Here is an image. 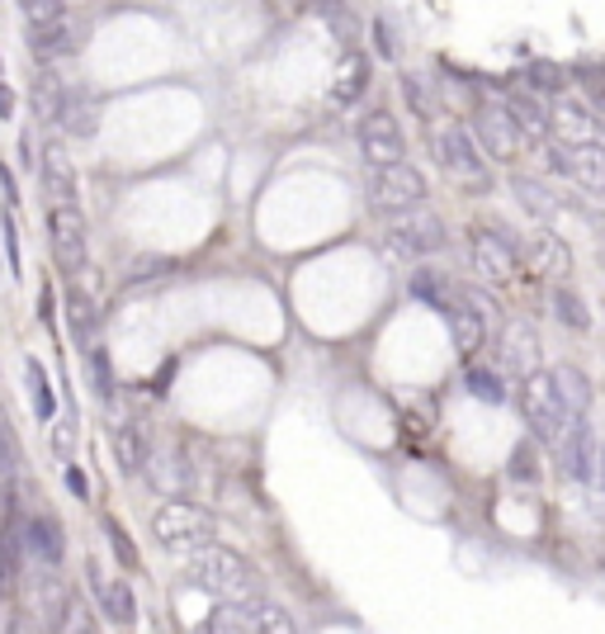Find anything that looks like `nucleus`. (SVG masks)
I'll return each instance as SVG.
<instances>
[{"mask_svg": "<svg viewBox=\"0 0 605 634\" xmlns=\"http://www.w3.org/2000/svg\"><path fill=\"white\" fill-rule=\"evenodd\" d=\"M67 317H72V331L81 346H95V327H100V313L81 289H67Z\"/></svg>", "mask_w": 605, "mask_h": 634, "instance_id": "obj_27", "label": "nucleus"}, {"mask_svg": "<svg viewBox=\"0 0 605 634\" xmlns=\"http://www.w3.org/2000/svg\"><path fill=\"white\" fill-rule=\"evenodd\" d=\"M47 247L62 275H81L90 261V237H86V214L76 204H53L47 209Z\"/></svg>", "mask_w": 605, "mask_h": 634, "instance_id": "obj_5", "label": "nucleus"}, {"mask_svg": "<svg viewBox=\"0 0 605 634\" xmlns=\"http://www.w3.org/2000/svg\"><path fill=\"white\" fill-rule=\"evenodd\" d=\"M6 573H10V564H6V559H0V582H6Z\"/></svg>", "mask_w": 605, "mask_h": 634, "instance_id": "obj_45", "label": "nucleus"}, {"mask_svg": "<svg viewBox=\"0 0 605 634\" xmlns=\"http://www.w3.org/2000/svg\"><path fill=\"white\" fill-rule=\"evenodd\" d=\"M596 464H601V479H605V446L596 450Z\"/></svg>", "mask_w": 605, "mask_h": 634, "instance_id": "obj_43", "label": "nucleus"}, {"mask_svg": "<svg viewBox=\"0 0 605 634\" xmlns=\"http://www.w3.org/2000/svg\"><path fill=\"white\" fill-rule=\"evenodd\" d=\"M24 389H29V403H34L38 417L53 422L57 417V398H53V379H47L38 356H24Z\"/></svg>", "mask_w": 605, "mask_h": 634, "instance_id": "obj_20", "label": "nucleus"}, {"mask_svg": "<svg viewBox=\"0 0 605 634\" xmlns=\"http://www.w3.org/2000/svg\"><path fill=\"white\" fill-rule=\"evenodd\" d=\"M568 81H572V72L553 67V62H530V67H525V86L535 95H559Z\"/></svg>", "mask_w": 605, "mask_h": 634, "instance_id": "obj_29", "label": "nucleus"}, {"mask_svg": "<svg viewBox=\"0 0 605 634\" xmlns=\"http://www.w3.org/2000/svg\"><path fill=\"white\" fill-rule=\"evenodd\" d=\"M0 237H6V261H10V275L24 271V256H20V223H14V214L0 218Z\"/></svg>", "mask_w": 605, "mask_h": 634, "instance_id": "obj_36", "label": "nucleus"}, {"mask_svg": "<svg viewBox=\"0 0 605 634\" xmlns=\"http://www.w3.org/2000/svg\"><path fill=\"white\" fill-rule=\"evenodd\" d=\"M312 6H317V10H322V6H331V0H312Z\"/></svg>", "mask_w": 605, "mask_h": 634, "instance_id": "obj_46", "label": "nucleus"}, {"mask_svg": "<svg viewBox=\"0 0 605 634\" xmlns=\"http://www.w3.org/2000/svg\"><path fill=\"white\" fill-rule=\"evenodd\" d=\"M364 90H370V62H364L360 53H350L341 76H337V86H331V100H337V105H355Z\"/></svg>", "mask_w": 605, "mask_h": 634, "instance_id": "obj_22", "label": "nucleus"}, {"mask_svg": "<svg viewBox=\"0 0 605 634\" xmlns=\"http://www.w3.org/2000/svg\"><path fill=\"white\" fill-rule=\"evenodd\" d=\"M469 256H473V271L483 275V280H492V284H502V280L516 275L512 242H506L502 232H492V228H469Z\"/></svg>", "mask_w": 605, "mask_h": 634, "instance_id": "obj_11", "label": "nucleus"}, {"mask_svg": "<svg viewBox=\"0 0 605 634\" xmlns=\"http://www.w3.org/2000/svg\"><path fill=\"white\" fill-rule=\"evenodd\" d=\"M38 176H43V189L53 195V204H76V195H81V181H76L72 156L62 152L57 142L38 156Z\"/></svg>", "mask_w": 605, "mask_h": 634, "instance_id": "obj_13", "label": "nucleus"}, {"mask_svg": "<svg viewBox=\"0 0 605 634\" xmlns=\"http://www.w3.org/2000/svg\"><path fill=\"white\" fill-rule=\"evenodd\" d=\"M553 384H559L568 412H586V407H592V384H586V374L578 370V364H559V370H553Z\"/></svg>", "mask_w": 605, "mask_h": 634, "instance_id": "obj_26", "label": "nucleus"}, {"mask_svg": "<svg viewBox=\"0 0 605 634\" xmlns=\"http://www.w3.org/2000/svg\"><path fill=\"white\" fill-rule=\"evenodd\" d=\"M86 360H90V379H95V393L109 403L114 398V374H109V356L105 346H86Z\"/></svg>", "mask_w": 605, "mask_h": 634, "instance_id": "obj_34", "label": "nucleus"}, {"mask_svg": "<svg viewBox=\"0 0 605 634\" xmlns=\"http://www.w3.org/2000/svg\"><path fill=\"white\" fill-rule=\"evenodd\" d=\"M559 123V129L568 133V142H592L596 138V123H592V114L578 105V100H559L553 105V114H549V129Z\"/></svg>", "mask_w": 605, "mask_h": 634, "instance_id": "obj_23", "label": "nucleus"}, {"mask_svg": "<svg viewBox=\"0 0 605 634\" xmlns=\"http://www.w3.org/2000/svg\"><path fill=\"white\" fill-rule=\"evenodd\" d=\"M502 356L506 364H512L516 374H530L539 370V337H535V327L530 323H512L502 331Z\"/></svg>", "mask_w": 605, "mask_h": 634, "instance_id": "obj_16", "label": "nucleus"}, {"mask_svg": "<svg viewBox=\"0 0 605 634\" xmlns=\"http://www.w3.org/2000/svg\"><path fill=\"white\" fill-rule=\"evenodd\" d=\"M76 436H81V422H76V412H67V417H62L53 431H47V446H53V455L62 459V464H67V459L76 455Z\"/></svg>", "mask_w": 605, "mask_h": 634, "instance_id": "obj_33", "label": "nucleus"}, {"mask_svg": "<svg viewBox=\"0 0 605 634\" xmlns=\"http://www.w3.org/2000/svg\"><path fill=\"white\" fill-rule=\"evenodd\" d=\"M114 459L123 473H142L147 469V436H142L138 422H119L114 426Z\"/></svg>", "mask_w": 605, "mask_h": 634, "instance_id": "obj_19", "label": "nucleus"}, {"mask_svg": "<svg viewBox=\"0 0 605 634\" xmlns=\"http://www.w3.org/2000/svg\"><path fill=\"white\" fill-rule=\"evenodd\" d=\"M426 199V176L411 162H384V166H370V209L374 214H403V209H417Z\"/></svg>", "mask_w": 605, "mask_h": 634, "instance_id": "obj_3", "label": "nucleus"}, {"mask_svg": "<svg viewBox=\"0 0 605 634\" xmlns=\"http://www.w3.org/2000/svg\"><path fill=\"white\" fill-rule=\"evenodd\" d=\"M473 142L483 147V156H492V162H516V156L525 152V133L516 129V119L506 114L502 100L492 105H477L473 109Z\"/></svg>", "mask_w": 605, "mask_h": 634, "instance_id": "obj_7", "label": "nucleus"}, {"mask_svg": "<svg viewBox=\"0 0 605 634\" xmlns=\"http://www.w3.org/2000/svg\"><path fill=\"white\" fill-rule=\"evenodd\" d=\"M152 535H156V545H166L170 554H189L213 540V516L195 502H162L152 516Z\"/></svg>", "mask_w": 605, "mask_h": 634, "instance_id": "obj_2", "label": "nucleus"}, {"mask_svg": "<svg viewBox=\"0 0 605 634\" xmlns=\"http://www.w3.org/2000/svg\"><path fill=\"white\" fill-rule=\"evenodd\" d=\"M444 317H450V327H454V351L464 356V360H473L487 346V317H483V308H450Z\"/></svg>", "mask_w": 605, "mask_h": 634, "instance_id": "obj_17", "label": "nucleus"}, {"mask_svg": "<svg viewBox=\"0 0 605 634\" xmlns=\"http://www.w3.org/2000/svg\"><path fill=\"white\" fill-rule=\"evenodd\" d=\"M374 47H378V57H393V29H388V20H374Z\"/></svg>", "mask_w": 605, "mask_h": 634, "instance_id": "obj_40", "label": "nucleus"}, {"mask_svg": "<svg viewBox=\"0 0 605 634\" xmlns=\"http://www.w3.org/2000/svg\"><path fill=\"white\" fill-rule=\"evenodd\" d=\"M512 189L520 195V204H525V209H535L539 218H553V214H559V199H549V189H544V185H535V181L516 176V181H512Z\"/></svg>", "mask_w": 605, "mask_h": 634, "instance_id": "obj_32", "label": "nucleus"}, {"mask_svg": "<svg viewBox=\"0 0 605 634\" xmlns=\"http://www.w3.org/2000/svg\"><path fill=\"white\" fill-rule=\"evenodd\" d=\"M464 384L477 403H506V384H502V374L497 370H487V364H469V374H464Z\"/></svg>", "mask_w": 605, "mask_h": 634, "instance_id": "obj_28", "label": "nucleus"}, {"mask_svg": "<svg viewBox=\"0 0 605 634\" xmlns=\"http://www.w3.org/2000/svg\"><path fill=\"white\" fill-rule=\"evenodd\" d=\"M596 431H592V422H586V412H568V422H563V431H559V464L568 479H578V483H592V473H596Z\"/></svg>", "mask_w": 605, "mask_h": 634, "instance_id": "obj_8", "label": "nucleus"}, {"mask_svg": "<svg viewBox=\"0 0 605 634\" xmlns=\"http://www.w3.org/2000/svg\"><path fill=\"white\" fill-rule=\"evenodd\" d=\"M67 488H72V493H76V498H81V502L90 498V483H86V473H81V469H76V464H72V459H67Z\"/></svg>", "mask_w": 605, "mask_h": 634, "instance_id": "obj_41", "label": "nucleus"}, {"mask_svg": "<svg viewBox=\"0 0 605 634\" xmlns=\"http://www.w3.org/2000/svg\"><path fill=\"white\" fill-rule=\"evenodd\" d=\"M86 573H90L95 597H100V611L109 615V625H133V621H138V597H133L129 582H105L95 564L86 568Z\"/></svg>", "mask_w": 605, "mask_h": 634, "instance_id": "obj_14", "label": "nucleus"}, {"mask_svg": "<svg viewBox=\"0 0 605 634\" xmlns=\"http://www.w3.org/2000/svg\"><path fill=\"white\" fill-rule=\"evenodd\" d=\"M0 119H14V90L0 81Z\"/></svg>", "mask_w": 605, "mask_h": 634, "instance_id": "obj_42", "label": "nucleus"}, {"mask_svg": "<svg viewBox=\"0 0 605 634\" xmlns=\"http://www.w3.org/2000/svg\"><path fill=\"white\" fill-rule=\"evenodd\" d=\"M24 10V24H53V20H67V10H62V0H20Z\"/></svg>", "mask_w": 605, "mask_h": 634, "instance_id": "obj_35", "label": "nucleus"}, {"mask_svg": "<svg viewBox=\"0 0 605 634\" xmlns=\"http://www.w3.org/2000/svg\"><path fill=\"white\" fill-rule=\"evenodd\" d=\"M407 289H411V298H417V304L436 308V313H450V308H454V298H450V284H444L436 271H411Z\"/></svg>", "mask_w": 605, "mask_h": 634, "instance_id": "obj_24", "label": "nucleus"}, {"mask_svg": "<svg viewBox=\"0 0 605 634\" xmlns=\"http://www.w3.org/2000/svg\"><path fill=\"white\" fill-rule=\"evenodd\" d=\"M512 479H516V483H535V479H539V459H535L530 446H516V455H512Z\"/></svg>", "mask_w": 605, "mask_h": 634, "instance_id": "obj_37", "label": "nucleus"}, {"mask_svg": "<svg viewBox=\"0 0 605 634\" xmlns=\"http://www.w3.org/2000/svg\"><path fill=\"white\" fill-rule=\"evenodd\" d=\"M520 379H525L520 384V412H525V422H530L535 440H559L563 422H568V403H563L559 384H553V374L530 370Z\"/></svg>", "mask_w": 605, "mask_h": 634, "instance_id": "obj_4", "label": "nucleus"}, {"mask_svg": "<svg viewBox=\"0 0 605 634\" xmlns=\"http://www.w3.org/2000/svg\"><path fill=\"white\" fill-rule=\"evenodd\" d=\"M563 171L578 185L605 195V147H601L596 138L592 142H568V147H563Z\"/></svg>", "mask_w": 605, "mask_h": 634, "instance_id": "obj_12", "label": "nucleus"}, {"mask_svg": "<svg viewBox=\"0 0 605 634\" xmlns=\"http://www.w3.org/2000/svg\"><path fill=\"white\" fill-rule=\"evenodd\" d=\"M29 43H34L38 57H67L72 53V29H67V20L34 24V29H29Z\"/></svg>", "mask_w": 605, "mask_h": 634, "instance_id": "obj_25", "label": "nucleus"}, {"mask_svg": "<svg viewBox=\"0 0 605 634\" xmlns=\"http://www.w3.org/2000/svg\"><path fill=\"white\" fill-rule=\"evenodd\" d=\"M393 242L407 251V256H436V251L450 242V237H444V223L440 218L431 214V209H403V214H393Z\"/></svg>", "mask_w": 605, "mask_h": 634, "instance_id": "obj_10", "label": "nucleus"}, {"mask_svg": "<svg viewBox=\"0 0 605 634\" xmlns=\"http://www.w3.org/2000/svg\"><path fill=\"white\" fill-rule=\"evenodd\" d=\"M431 147H436V162L444 166V176H454L459 185H483L487 181V156H483V147L473 142V133L464 129V123H444V129H436Z\"/></svg>", "mask_w": 605, "mask_h": 634, "instance_id": "obj_6", "label": "nucleus"}, {"mask_svg": "<svg viewBox=\"0 0 605 634\" xmlns=\"http://www.w3.org/2000/svg\"><path fill=\"white\" fill-rule=\"evenodd\" d=\"M553 313H559V323H568L572 331H586L592 327V313L582 308V298L568 289V284H559V289H553Z\"/></svg>", "mask_w": 605, "mask_h": 634, "instance_id": "obj_30", "label": "nucleus"}, {"mask_svg": "<svg viewBox=\"0 0 605 634\" xmlns=\"http://www.w3.org/2000/svg\"><path fill=\"white\" fill-rule=\"evenodd\" d=\"M0 473H6V436H0Z\"/></svg>", "mask_w": 605, "mask_h": 634, "instance_id": "obj_44", "label": "nucleus"}, {"mask_svg": "<svg viewBox=\"0 0 605 634\" xmlns=\"http://www.w3.org/2000/svg\"><path fill=\"white\" fill-rule=\"evenodd\" d=\"M403 95H407V105H411V109L431 114V95H426V81H421L417 72H407V76H403Z\"/></svg>", "mask_w": 605, "mask_h": 634, "instance_id": "obj_38", "label": "nucleus"}, {"mask_svg": "<svg viewBox=\"0 0 605 634\" xmlns=\"http://www.w3.org/2000/svg\"><path fill=\"white\" fill-rule=\"evenodd\" d=\"M57 123L72 138H95V100L86 90H62L57 95Z\"/></svg>", "mask_w": 605, "mask_h": 634, "instance_id": "obj_18", "label": "nucleus"}, {"mask_svg": "<svg viewBox=\"0 0 605 634\" xmlns=\"http://www.w3.org/2000/svg\"><path fill=\"white\" fill-rule=\"evenodd\" d=\"M327 10V24H331V34H337L345 47H355V20H350L345 10H337V6H322Z\"/></svg>", "mask_w": 605, "mask_h": 634, "instance_id": "obj_39", "label": "nucleus"}, {"mask_svg": "<svg viewBox=\"0 0 605 634\" xmlns=\"http://www.w3.org/2000/svg\"><path fill=\"white\" fill-rule=\"evenodd\" d=\"M24 535H29V549H34L43 564H62V549H67V545H62V526L53 516H34L24 526Z\"/></svg>", "mask_w": 605, "mask_h": 634, "instance_id": "obj_21", "label": "nucleus"}, {"mask_svg": "<svg viewBox=\"0 0 605 634\" xmlns=\"http://www.w3.org/2000/svg\"><path fill=\"white\" fill-rule=\"evenodd\" d=\"M502 105H506V114L516 119V129L525 138H535V142L549 138V109L535 100V90H512V95H502Z\"/></svg>", "mask_w": 605, "mask_h": 634, "instance_id": "obj_15", "label": "nucleus"}, {"mask_svg": "<svg viewBox=\"0 0 605 634\" xmlns=\"http://www.w3.org/2000/svg\"><path fill=\"white\" fill-rule=\"evenodd\" d=\"M355 142H360V156H364L370 166L403 162V156H407V138H403V129H397V119L388 114V109H374V114H364Z\"/></svg>", "mask_w": 605, "mask_h": 634, "instance_id": "obj_9", "label": "nucleus"}, {"mask_svg": "<svg viewBox=\"0 0 605 634\" xmlns=\"http://www.w3.org/2000/svg\"><path fill=\"white\" fill-rule=\"evenodd\" d=\"M105 540H109V549H114V559H119V568H129V573H138L142 568V554H138V545L129 540V531L119 526L114 516L105 521Z\"/></svg>", "mask_w": 605, "mask_h": 634, "instance_id": "obj_31", "label": "nucleus"}, {"mask_svg": "<svg viewBox=\"0 0 605 634\" xmlns=\"http://www.w3.org/2000/svg\"><path fill=\"white\" fill-rule=\"evenodd\" d=\"M185 578L195 582L199 592H209L218 601H256L261 597V578L237 549H222V545H199L185 554Z\"/></svg>", "mask_w": 605, "mask_h": 634, "instance_id": "obj_1", "label": "nucleus"}]
</instances>
